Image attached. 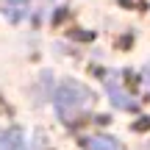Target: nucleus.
<instances>
[{"mask_svg":"<svg viewBox=\"0 0 150 150\" xmlns=\"http://www.w3.org/2000/svg\"><path fill=\"white\" fill-rule=\"evenodd\" d=\"M106 89H108L111 103L117 108H134V100L128 97V92H125V89H120V86H117V81H114V78H106Z\"/></svg>","mask_w":150,"mask_h":150,"instance_id":"obj_3","label":"nucleus"},{"mask_svg":"<svg viewBox=\"0 0 150 150\" xmlns=\"http://www.w3.org/2000/svg\"><path fill=\"white\" fill-rule=\"evenodd\" d=\"M145 83H147V86H150V70H147V78H145Z\"/></svg>","mask_w":150,"mask_h":150,"instance_id":"obj_6","label":"nucleus"},{"mask_svg":"<svg viewBox=\"0 0 150 150\" xmlns=\"http://www.w3.org/2000/svg\"><path fill=\"white\" fill-rule=\"evenodd\" d=\"M86 150H120V145L111 136H89L86 139Z\"/></svg>","mask_w":150,"mask_h":150,"instance_id":"obj_4","label":"nucleus"},{"mask_svg":"<svg viewBox=\"0 0 150 150\" xmlns=\"http://www.w3.org/2000/svg\"><path fill=\"white\" fill-rule=\"evenodd\" d=\"M0 150H28L25 134H22L20 128L3 131V134H0Z\"/></svg>","mask_w":150,"mask_h":150,"instance_id":"obj_2","label":"nucleus"},{"mask_svg":"<svg viewBox=\"0 0 150 150\" xmlns=\"http://www.w3.org/2000/svg\"><path fill=\"white\" fill-rule=\"evenodd\" d=\"M56 111L64 122H75L78 117H83L92 108V92L83 83H75V81H64V83L56 89L53 95Z\"/></svg>","mask_w":150,"mask_h":150,"instance_id":"obj_1","label":"nucleus"},{"mask_svg":"<svg viewBox=\"0 0 150 150\" xmlns=\"http://www.w3.org/2000/svg\"><path fill=\"white\" fill-rule=\"evenodd\" d=\"M25 6H28V0H3V8H6V14H8L11 20H17Z\"/></svg>","mask_w":150,"mask_h":150,"instance_id":"obj_5","label":"nucleus"}]
</instances>
